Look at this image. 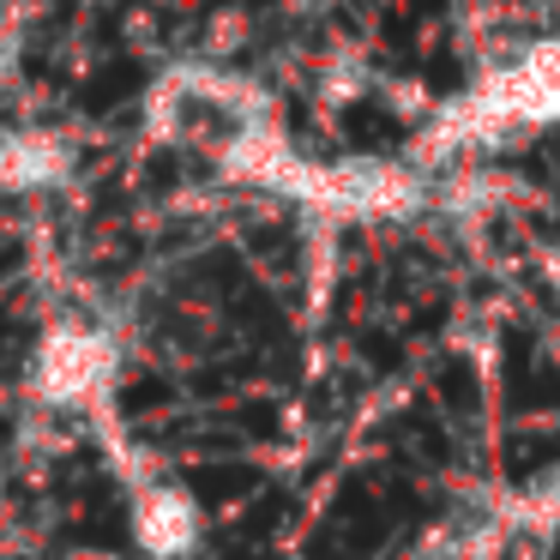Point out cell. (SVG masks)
<instances>
[{
  "label": "cell",
  "mask_w": 560,
  "mask_h": 560,
  "mask_svg": "<svg viewBox=\"0 0 560 560\" xmlns=\"http://www.w3.org/2000/svg\"><path fill=\"white\" fill-rule=\"evenodd\" d=\"M542 127H560V31L488 67L458 103L440 109L434 133L422 145L434 158H452V151H488L500 139H524L542 133Z\"/></svg>",
  "instance_id": "6da1fadb"
},
{
  "label": "cell",
  "mask_w": 560,
  "mask_h": 560,
  "mask_svg": "<svg viewBox=\"0 0 560 560\" xmlns=\"http://www.w3.org/2000/svg\"><path fill=\"white\" fill-rule=\"evenodd\" d=\"M121 386V343L109 326L55 319L25 368V398L49 416H103Z\"/></svg>",
  "instance_id": "7a4b0ae2"
},
{
  "label": "cell",
  "mask_w": 560,
  "mask_h": 560,
  "mask_svg": "<svg viewBox=\"0 0 560 560\" xmlns=\"http://www.w3.org/2000/svg\"><path fill=\"white\" fill-rule=\"evenodd\" d=\"M295 206L319 211V218H355V223H392L422 211L428 187L410 163L386 158H343V163H302L290 182Z\"/></svg>",
  "instance_id": "3957f363"
},
{
  "label": "cell",
  "mask_w": 560,
  "mask_h": 560,
  "mask_svg": "<svg viewBox=\"0 0 560 560\" xmlns=\"http://www.w3.org/2000/svg\"><path fill=\"white\" fill-rule=\"evenodd\" d=\"M127 536L145 560H194L206 548V506L175 476H145L127 500Z\"/></svg>",
  "instance_id": "277c9868"
},
{
  "label": "cell",
  "mask_w": 560,
  "mask_h": 560,
  "mask_svg": "<svg viewBox=\"0 0 560 560\" xmlns=\"http://www.w3.org/2000/svg\"><path fill=\"white\" fill-rule=\"evenodd\" d=\"M79 175V139L67 127H7L0 133V194L7 199H43L61 194L67 182Z\"/></svg>",
  "instance_id": "5b68a950"
},
{
  "label": "cell",
  "mask_w": 560,
  "mask_h": 560,
  "mask_svg": "<svg viewBox=\"0 0 560 560\" xmlns=\"http://www.w3.org/2000/svg\"><path fill=\"white\" fill-rule=\"evenodd\" d=\"M518 512H524V524H536V530L560 524V464H555L548 476H536V482H530V494L518 500Z\"/></svg>",
  "instance_id": "8992f818"
}]
</instances>
